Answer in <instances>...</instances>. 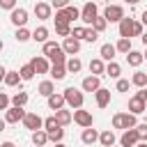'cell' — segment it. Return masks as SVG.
Listing matches in <instances>:
<instances>
[{
  "label": "cell",
  "mask_w": 147,
  "mask_h": 147,
  "mask_svg": "<svg viewBox=\"0 0 147 147\" xmlns=\"http://www.w3.org/2000/svg\"><path fill=\"white\" fill-rule=\"evenodd\" d=\"M138 126V119H136V115H131V113H115L113 115V129H136Z\"/></svg>",
  "instance_id": "cell-1"
},
{
  "label": "cell",
  "mask_w": 147,
  "mask_h": 147,
  "mask_svg": "<svg viewBox=\"0 0 147 147\" xmlns=\"http://www.w3.org/2000/svg\"><path fill=\"white\" fill-rule=\"evenodd\" d=\"M5 124H7V122H5V119H0V131H5Z\"/></svg>",
  "instance_id": "cell-54"
},
{
  "label": "cell",
  "mask_w": 147,
  "mask_h": 147,
  "mask_svg": "<svg viewBox=\"0 0 147 147\" xmlns=\"http://www.w3.org/2000/svg\"><path fill=\"white\" fill-rule=\"evenodd\" d=\"M142 57H145V60H147V51H145V53H142Z\"/></svg>",
  "instance_id": "cell-59"
},
{
  "label": "cell",
  "mask_w": 147,
  "mask_h": 147,
  "mask_svg": "<svg viewBox=\"0 0 147 147\" xmlns=\"http://www.w3.org/2000/svg\"><path fill=\"white\" fill-rule=\"evenodd\" d=\"M55 147H67V145H62V142H55Z\"/></svg>",
  "instance_id": "cell-57"
},
{
  "label": "cell",
  "mask_w": 147,
  "mask_h": 147,
  "mask_svg": "<svg viewBox=\"0 0 147 147\" xmlns=\"http://www.w3.org/2000/svg\"><path fill=\"white\" fill-rule=\"evenodd\" d=\"M2 9H16V0H0Z\"/></svg>",
  "instance_id": "cell-46"
},
{
  "label": "cell",
  "mask_w": 147,
  "mask_h": 147,
  "mask_svg": "<svg viewBox=\"0 0 147 147\" xmlns=\"http://www.w3.org/2000/svg\"><path fill=\"white\" fill-rule=\"evenodd\" d=\"M119 74H122V67H119L117 62H108V67H106V76H110V78H119Z\"/></svg>",
  "instance_id": "cell-31"
},
{
  "label": "cell",
  "mask_w": 147,
  "mask_h": 147,
  "mask_svg": "<svg viewBox=\"0 0 147 147\" xmlns=\"http://www.w3.org/2000/svg\"><path fill=\"white\" fill-rule=\"evenodd\" d=\"M51 7H55V9L60 11V9H64V7H69V0H53V2H51Z\"/></svg>",
  "instance_id": "cell-45"
},
{
  "label": "cell",
  "mask_w": 147,
  "mask_h": 147,
  "mask_svg": "<svg viewBox=\"0 0 147 147\" xmlns=\"http://www.w3.org/2000/svg\"><path fill=\"white\" fill-rule=\"evenodd\" d=\"M133 23H136V21H133V18H126V16L119 21V37H122V39H131V37H133Z\"/></svg>",
  "instance_id": "cell-11"
},
{
  "label": "cell",
  "mask_w": 147,
  "mask_h": 147,
  "mask_svg": "<svg viewBox=\"0 0 147 147\" xmlns=\"http://www.w3.org/2000/svg\"><path fill=\"white\" fill-rule=\"evenodd\" d=\"M71 37H74V39H78V41H80V39H85V28H74V30H71Z\"/></svg>",
  "instance_id": "cell-43"
},
{
  "label": "cell",
  "mask_w": 147,
  "mask_h": 147,
  "mask_svg": "<svg viewBox=\"0 0 147 147\" xmlns=\"http://www.w3.org/2000/svg\"><path fill=\"white\" fill-rule=\"evenodd\" d=\"M96 11H99V9H96L94 2H85V7L80 9V21H83V23H94V18L99 16Z\"/></svg>",
  "instance_id": "cell-5"
},
{
  "label": "cell",
  "mask_w": 147,
  "mask_h": 147,
  "mask_svg": "<svg viewBox=\"0 0 147 147\" xmlns=\"http://www.w3.org/2000/svg\"><path fill=\"white\" fill-rule=\"evenodd\" d=\"M64 67H67V71H69V74H78V71L83 69V62H80L78 57H69Z\"/></svg>",
  "instance_id": "cell-26"
},
{
  "label": "cell",
  "mask_w": 147,
  "mask_h": 147,
  "mask_svg": "<svg viewBox=\"0 0 147 147\" xmlns=\"http://www.w3.org/2000/svg\"><path fill=\"white\" fill-rule=\"evenodd\" d=\"M64 103H67L64 101V94H51L48 96V108H53V110H62Z\"/></svg>",
  "instance_id": "cell-17"
},
{
  "label": "cell",
  "mask_w": 147,
  "mask_h": 147,
  "mask_svg": "<svg viewBox=\"0 0 147 147\" xmlns=\"http://www.w3.org/2000/svg\"><path fill=\"white\" fill-rule=\"evenodd\" d=\"M99 142L103 145V147H113L115 145V133L108 129V131H103V133H99Z\"/></svg>",
  "instance_id": "cell-23"
},
{
  "label": "cell",
  "mask_w": 147,
  "mask_h": 147,
  "mask_svg": "<svg viewBox=\"0 0 147 147\" xmlns=\"http://www.w3.org/2000/svg\"><path fill=\"white\" fill-rule=\"evenodd\" d=\"M126 90H129V80H124V78L117 80V92H126Z\"/></svg>",
  "instance_id": "cell-48"
},
{
  "label": "cell",
  "mask_w": 147,
  "mask_h": 147,
  "mask_svg": "<svg viewBox=\"0 0 147 147\" xmlns=\"http://www.w3.org/2000/svg\"><path fill=\"white\" fill-rule=\"evenodd\" d=\"M129 110H131V115H140V113H145V110H147V101H145V99H140V96L136 94V96H131V99H129Z\"/></svg>",
  "instance_id": "cell-10"
},
{
  "label": "cell",
  "mask_w": 147,
  "mask_h": 147,
  "mask_svg": "<svg viewBox=\"0 0 147 147\" xmlns=\"http://www.w3.org/2000/svg\"><path fill=\"white\" fill-rule=\"evenodd\" d=\"M74 122L78 124V126H83V129H90L92 124H94V117H92V113H87V110H74Z\"/></svg>",
  "instance_id": "cell-4"
},
{
  "label": "cell",
  "mask_w": 147,
  "mask_h": 147,
  "mask_svg": "<svg viewBox=\"0 0 147 147\" xmlns=\"http://www.w3.org/2000/svg\"><path fill=\"white\" fill-rule=\"evenodd\" d=\"M136 147H147V142H138V145H136Z\"/></svg>",
  "instance_id": "cell-55"
},
{
  "label": "cell",
  "mask_w": 147,
  "mask_h": 147,
  "mask_svg": "<svg viewBox=\"0 0 147 147\" xmlns=\"http://www.w3.org/2000/svg\"><path fill=\"white\" fill-rule=\"evenodd\" d=\"M46 142H48V133L46 131H41V129L39 131H32V145L34 147H44Z\"/></svg>",
  "instance_id": "cell-18"
},
{
  "label": "cell",
  "mask_w": 147,
  "mask_h": 147,
  "mask_svg": "<svg viewBox=\"0 0 147 147\" xmlns=\"http://www.w3.org/2000/svg\"><path fill=\"white\" fill-rule=\"evenodd\" d=\"M9 103H11V99H9L5 92H0V110H7V108H9Z\"/></svg>",
  "instance_id": "cell-42"
},
{
  "label": "cell",
  "mask_w": 147,
  "mask_h": 147,
  "mask_svg": "<svg viewBox=\"0 0 147 147\" xmlns=\"http://www.w3.org/2000/svg\"><path fill=\"white\" fill-rule=\"evenodd\" d=\"M90 71H92L94 76H99V74H106V67H103L101 60H92V62H90Z\"/></svg>",
  "instance_id": "cell-34"
},
{
  "label": "cell",
  "mask_w": 147,
  "mask_h": 147,
  "mask_svg": "<svg viewBox=\"0 0 147 147\" xmlns=\"http://www.w3.org/2000/svg\"><path fill=\"white\" fill-rule=\"evenodd\" d=\"M136 131H138V138H140L142 142H147V124H138Z\"/></svg>",
  "instance_id": "cell-41"
},
{
  "label": "cell",
  "mask_w": 147,
  "mask_h": 147,
  "mask_svg": "<svg viewBox=\"0 0 147 147\" xmlns=\"http://www.w3.org/2000/svg\"><path fill=\"white\" fill-rule=\"evenodd\" d=\"M32 39L39 41V44H46V41H48V30H46L44 25H39V28L32 32Z\"/></svg>",
  "instance_id": "cell-24"
},
{
  "label": "cell",
  "mask_w": 147,
  "mask_h": 147,
  "mask_svg": "<svg viewBox=\"0 0 147 147\" xmlns=\"http://www.w3.org/2000/svg\"><path fill=\"white\" fill-rule=\"evenodd\" d=\"M103 18L110 21V23H115V21L119 23V21L124 18V9H122L119 5H108V7L103 9Z\"/></svg>",
  "instance_id": "cell-3"
},
{
  "label": "cell",
  "mask_w": 147,
  "mask_h": 147,
  "mask_svg": "<svg viewBox=\"0 0 147 147\" xmlns=\"http://www.w3.org/2000/svg\"><path fill=\"white\" fill-rule=\"evenodd\" d=\"M62 51H64L67 55H76V53L80 51V41H78V39H74V37H67V39H64V44H62Z\"/></svg>",
  "instance_id": "cell-13"
},
{
  "label": "cell",
  "mask_w": 147,
  "mask_h": 147,
  "mask_svg": "<svg viewBox=\"0 0 147 147\" xmlns=\"http://www.w3.org/2000/svg\"><path fill=\"white\" fill-rule=\"evenodd\" d=\"M37 92L41 94V96H51V94H55V85L51 83V80H44V83H39V87H37Z\"/></svg>",
  "instance_id": "cell-19"
},
{
  "label": "cell",
  "mask_w": 147,
  "mask_h": 147,
  "mask_svg": "<svg viewBox=\"0 0 147 147\" xmlns=\"http://www.w3.org/2000/svg\"><path fill=\"white\" fill-rule=\"evenodd\" d=\"M136 94H138V96H140V99H145V101H147V92H145V87H142V90H140V92H136Z\"/></svg>",
  "instance_id": "cell-50"
},
{
  "label": "cell",
  "mask_w": 147,
  "mask_h": 147,
  "mask_svg": "<svg viewBox=\"0 0 147 147\" xmlns=\"http://www.w3.org/2000/svg\"><path fill=\"white\" fill-rule=\"evenodd\" d=\"M140 39H142V44L147 46V32H142V37H140Z\"/></svg>",
  "instance_id": "cell-53"
},
{
  "label": "cell",
  "mask_w": 147,
  "mask_h": 147,
  "mask_svg": "<svg viewBox=\"0 0 147 147\" xmlns=\"http://www.w3.org/2000/svg\"><path fill=\"white\" fill-rule=\"evenodd\" d=\"M5 83H7L9 87H16V85L21 83V74H18V71H7V76H5Z\"/></svg>",
  "instance_id": "cell-32"
},
{
  "label": "cell",
  "mask_w": 147,
  "mask_h": 147,
  "mask_svg": "<svg viewBox=\"0 0 147 147\" xmlns=\"http://www.w3.org/2000/svg\"><path fill=\"white\" fill-rule=\"evenodd\" d=\"M140 23H142V25H147V9L140 14Z\"/></svg>",
  "instance_id": "cell-49"
},
{
  "label": "cell",
  "mask_w": 147,
  "mask_h": 147,
  "mask_svg": "<svg viewBox=\"0 0 147 147\" xmlns=\"http://www.w3.org/2000/svg\"><path fill=\"white\" fill-rule=\"evenodd\" d=\"M99 87H101L99 76H87V78H83V90H85V92H96Z\"/></svg>",
  "instance_id": "cell-16"
},
{
  "label": "cell",
  "mask_w": 147,
  "mask_h": 147,
  "mask_svg": "<svg viewBox=\"0 0 147 147\" xmlns=\"http://www.w3.org/2000/svg\"><path fill=\"white\" fill-rule=\"evenodd\" d=\"M55 32L60 34V37H71V28H69V23H55Z\"/></svg>",
  "instance_id": "cell-33"
},
{
  "label": "cell",
  "mask_w": 147,
  "mask_h": 147,
  "mask_svg": "<svg viewBox=\"0 0 147 147\" xmlns=\"http://www.w3.org/2000/svg\"><path fill=\"white\" fill-rule=\"evenodd\" d=\"M21 80H30L32 76H34V69H32V64H25V67H21Z\"/></svg>",
  "instance_id": "cell-35"
},
{
  "label": "cell",
  "mask_w": 147,
  "mask_h": 147,
  "mask_svg": "<svg viewBox=\"0 0 147 147\" xmlns=\"http://www.w3.org/2000/svg\"><path fill=\"white\" fill-rule=\"evenodd\" d=\"M106 25H108V21H106L103 16H96V18H94V23H92V28H94L96 32H103V30H106Z\"/></svg>",
  "instance_id": "cell-37"
},
{
  "label": "cell",
  "mask_w": 147,
  "mask_h": 147,
  "mask_svg": "<svg viewBox=\"0 0 147 147\" xmlns=\"http://www.w3.org/2000/svg\"><path fill=\"white\" fill-rule=\"evenodd\" d=\"M131 83H133L136 87H140V90L147 87V74H145V71H136L133 78H131Z\"/></svg>",
  "instance_id": "cell-28"
},
{
  "label": "cell",
  "mask_w": 147,
  "mask_h": 147,
  "mask_svg": "<svg viewBox=\"0 0 147 147\" xmlns=\"http://www.w3.org/2000/svg\"><path fill=\"white\" fill-rule=\"evenodd\" d=\"M94 96H96V106L99 108H106L110 103V90H106V87H99L94 92Z\"/></svg>",
  "instance_id": "cell-15"
},
{
  "label": "cell",
  "mask_w": 147,
  "mask_h": 147,
  "mask_svg": "<svg viewBox=\"0 0 147 147\" xmlns=\"http://www.w3.org/2000/svg\"><path fill=\"white\" fill-rule=\"evenodd\" d=\"M115 48H117L119 53H129V51H131V39H122V37H119V41H117Z\"/></svg>",
  "instance_id": "cell-38"
},
{
  "label": "cell",
  "mask_w": 147,
  "mask_h": 147,
  "mask_svg": "<svg viewBox=\"0 0 147 147\" xmlns=\"http://www.w3.org/2000/svg\"><path fill=\"white\" fill-rule=\"evenodd\" d=\"M32 69H34V74H48L51 71V67H48V60L46 57H32Z\"/></svg>",
  "instance_id": "cell-14"
},
{
  "label": "cell",
  "mask_w": 147,
  "mask_h": 147,
  "mask_svg": "<svg viewBox=\"0 0 147 147\" xmlns=\"http://www.w3.org/2000/svg\"><path fill=\"white\" fill-rule=\"evenodd\" d=\"M99 39V32L94 30V28H85V41H90V44H94Z\"/></svg>",
  "instance_id": "cell-39"
},
{
  "label": "cell",
  "mask_w": 147,
  "mask_h": 147,
  "mask_svg": "<svg viewBox=\"0 0 147 147\" xmlns=\"http://www.w3.org/2000/svg\"><path fill=\"white\" fill-rule=\"evenodd\" d=\"M126 2H129V5H136V2H140V0H126Z\"/></svg>",
  "instance_id": "cell-56"
},
{
  "label": "cell",
  "mask_w": 147,
  "mask_h": 147,
  "mask_svg": "<svg viewBox=\"0 0 147 147\" xmlns=\"http://www.w3.org/2000/svg\"><path fill=\"white\" fill-rule=\"evenodd\" d=\"M67 74H69V71H67V67H64V64H53V67H51V76H53L55 80H62Z\"/></svg>",
  "instance_id": "cell-27"
},
{
  "label": "cell",
  "mask_w": 147,
  "mask_h": 147,
  "mask_svg": "<svg viewBox=\"0 0 147 147\" xmlns=\"http://www.w3.org/2000/svg\"><path fill=\"white\" fill-rule=\"evenodd\" d=\"M28 113L23 110V108H16V106H11V108H7V113H5V122H9V124H16V122H23V117H25Z\"/></svg>",
  "instance_id": "cell-8"
},
{
  "label": "cell",
  "mask_w": 147,
  "mask_h": 147,
  "mask_svg": "<svg viewBox=\"0 0 147 147\" xmlns=\"http://www.w3.org/2000/svg\"><path fill=\"white\" fill-rule=\"evenodd\" d=\"M9 21H11L16 28H25V23H28V11H25L23 7H16V9H11Z\"/></svg>",
  "instance_id": "cell-7"
},
{
  "label": "cell",
  "mask_w": 147,
  "mask_h": 147,
  "mask_svg": "<svg viewBox=\"0 0 147 147\" xmlns=\"http://www.w3.org/2000/svg\"><path fill=\"white\" fill-rule=\"evenodd\" d=\"M28 103V92H16L14 96H11V106H16V108H23Z\"/></svg>",
  "instance_id": "cell-29"
},
{
  "label": "cell",
  "mask_w": 147,
  "mask_h": 147,
  "mask_svg": "<svg viewBox=\"0 0 147 147\" xmlns=\"http://www.w3.org/2000/svg\"><path fill=\"white\" fill-rule=\"evenodd\" d=\"M0 147H16V145H14V142H9V140H7V142H2V145H0Z\"/></svg>",
  "instance_id": "cell-52"
},
{
  "label": "cell",
  "mask_w": 147,
  "mask_h": 147,
  "mask_svg": "<svg viewBox=\"0 0 147 147\" xmlns=\"http://www.w3.org/2000/svg\"><path fill=\"white\" fill-rule=\"evenodd\" d=\"M2 46H5V44H2V39H0V51H2Z\"/></svg>",
  "instance_id": "cell-58"
},
{
  "label": "cell",
  "mask_w": 147,
  "mask_h": 147,
  "mask_svg": "<svg viewBox=\"0 0 147 147\" xmlns=\"http://www.w3.org/2000/svg\"><path fill=\"white\" fill-rule=\"evenodd\" d=\"M138 142H140V138H138V131L136 129H126L122 133V138H119V145L122 147H136Z\"/></svg>",
  "instance_id": "cell-6"
},
{
  "label": "cell",
  "mask_w": 147,
  "mask_h": 147,
  "mask_svg": "<svg viewBox=\"0 0 147 147\" xmlns=\"http://www.w3.org/2000/svg\"><path fill=\"white\" fill-rule=\"evenodd\" d=\"M64 14H67V18L69 21H76V18H80V9H76V7H64Z\"/></svg>",
  "instance_id": "cell-36"
},
{
  "label": "cell",
  "mask_w": 147,
  "mask_h": 147,
  "mask_svg": "<svg viewBox=\"0 0 147 147\" xmlns=\"http://www.w3.org/2000/svg\"><path fill=\"white\" fill-rule=\"evenodd\" d=\"M115 53H117V48H115L113 44H103V46H101V57H103V60H108V62H113V57H115Z\"/></svg>",
  "instance_id": "cell-25"
},
{
  "label": "cell",
  "mask_w": 147,
  "mask_h": 147,
  "mask_svg": "<svg viewBox=\"0 0 147 147\" xmlns=\"http://www.w3.org/2000/svg\"><path fill=\"white\" fill-rule=\"evenodd\" d=\"M57 129H62V126H60V122H57L55 117H46V119H44V131H46V133H53V131H57Z\"/></svg>",
  "instance_id": "cell-30"
},
{
  "label": "cell",
  "mask_w": 147,
  "mask_h": 147,
  "mask_svg": "<svg viewBox=\"0 0 147 147\" xmlns=\"http://www.w3.org/2000/svg\"><path fill=\"white\" fill-rule=\"evenodd\" d=\"M23 124H25V129H30V131H39V129L44 126V119H41L37 113H28V115L23 117Z\"/></svg>",
  "instance_id": "cell-9"
},
{
  "label": "cell",
  "mask_w": 147,
  "mask_h": 147,
  "mask_svg": "<svg viewBox=\"0 0 147 147\" xmlns=\"http://www.w3.org/2000/svg\"><path fill=\"white\" fill-rule=\"evenodd\" d=\"M64 101H67L74 110H78V108H83L85 96H83V92H78L76 87H67V90H64Z\"/></svg>",
  "instance_id": "cell-2"
},
{
  "label": "cell",
  "mask_w": 147,
  "mask_h": 147,
  "mask_svg": "<svg viewBox=\"0 0 147 147\" xmlns=\"http://www.w3.org/2000/svg\"><path fill=\"white\" fill-rule=\"evenodd\" d=\"M28 39H32V34H30L25 28H18V30H16V41H28Z\"/></svg>",
  "instance_id": "cell-40"
},
{
  "label": "cell",
  "mask_w": 147,
  "mask_h": 147,
  "mask_svg": "<svg viewBox=\"0 0 147 147\" xmlns=\"http://www.w3.org/2000/svg\"><path fill=\"white\" fill-rule=\"evenodd\" d=\"M133 37H142V23H133Z\"/></svg>",
  "instance_id": "cell-47"
},
{
  "label": "cell",
  "mask_w": 147,
  "mask_h": 147,
  "mask_svg": "<svg viewBox=\"0 0 147 147\" xmlns=\"http://www.w3.org/2000/svg\"><path fill=\"white\" fill-rule=\"evenodd\" d=\"M55 119L60 122V126H67V124L74 119V115H71L69 110H64V108H62V110H55Z\"/></svg>",
  "instance_id": "cell-22"
},
{
  "label": "cell",
  "mask_w": 147,
  "mask_h": 147,
  "mask_svg": "<svg viewBox=\"0 0 147 147\" xmlns=\"http://www.w3.org/2000/svg\"><path fill=\"white\" fill-rule=\"evenodd\" d=\"M142 60H145V57H142V53H138V51H129V53H126V62H129L131 67H140Z\"/></svg>",
  "instance_id": "cell-21"
},
{
  "label": "cell",
  "mask_w": 147,
  "mask_h": 147,
  "mask_svg": "<svg viewBox=\"0 0 147 147\" xmlns=\"http://www.w3.org/2000/svg\"><path fill=\"white\" fill-rule=\"evenodd\" d=\"M5 76H7V69H5V67H0V80H5Z\"/></svg>",
  "instance_id": "cell-51"
},
{
  "label": "cell",
  "mask_w": 147,
  "mask_h": 147,
  "mask_svg": "<svg viewBox=\"0 0 147 147\" xmlns=\"http://www.w3.org/2000/svg\"><path fill=\"white\" fill-rule=\"evenodd\" d=\"M80 140H83L85 145H94V142L99 140V133H96V131H94V129L90 126V129H85V131H83V136H80Z\"/></svg>",
  "instance_id": "cell-20"
},
{
  "label": "cell",
  "mask_w": 147,
  "mask_h": 147,
  "mask_svg": "<svg viewBox=\"0 0 147 147\" xmlns=\"http://www.w3.org/2000/svg\"><path fill=\"white\" fill-rule=\"evenodd\" d=\"M145 92H147V87H145Z\"/></svg>",
  "instance_id": "cell-60"
},
{
  "label": "cell",
  "mask_w": 147,
  "mask_h": 147,
  "mask_svg": "<svg viewBox=\"0 0 147 147\" xmlns=\"http://www.w3.org/2000/svg\"><path fill=\"white\" fill-rule=\"evenodd\" d=\"M62 136H64V131H62V129H57V131L48 133V140H53V142H60V140H62Z\"/></svg>",
  "instance_id": "cell-44"
},
{
  "label": "cell",
  "mask_w": 147,
  "mask_h": 147,
  "mask_svg": "<svg viewBox=\"0 0 147 147\" xmlns=\"http://www.w3.org/2000/svg\"><path fill=\"white\" fill-rule=\"evenodd\" d=\"M51 11H53V7H51V5H46V2H37V5H34V16H37L39 21L51 18Z\"/></svg>",
  "instance_id": "cell-12"
}]
</instances>
